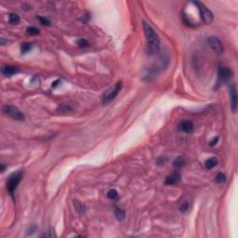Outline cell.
<instances>
[{
    "mask_svg": "<svg viewBox=\"0 0 238 238\" xmlns=\"http://www.w3.org/2000/svg\"><path fill=\"white\" fill-rule=\"evenodd\" d=\"M142 26H143L145 36H146L148 55L154 56V55H155L156 53L159 52V49H160L159 36L155 33V31L153 29V27L151 25H149L146 21L142 22Z\"/></svg>",
    "mask_w": 238,
    "mask_h": 238,
    "instance_id": "6da1fadb",
    "label": "cell"
},
{
    "mask_svg": "<svg viewBox=\"0 0 238 238\" xmlns=\"http://www.w3.org/2000/svg\"><path fill=\"white\" fill-rule=\"evenodd\" d=\"M23 176V172L22 170H18L14 173H12L10 176L8 177L7 181V190L8 192L12 195L16 191L18 185L20 184L21 178Z\"/></svg>",
    "mask_w": 238,
    "mask_h": 238,
    "instance_id": "7a4b0ae2",
    "label": "cell"
},
{
    "mask_svg": "<svg viewBox=\"0 0 238 238\" xmlns=\"http://www.w3.org/2000/svg\"><path fill=\"white\" fill-rule=\"evenodd\" d=\"M122 89V82L118 81L116 84H115L112 86L109 87V89L104 92L103 95V103H108L111 101H112L119 93V91Z\"/></svg>",
    "mask_w": 238,
    "mask_h": 238,
    "instance_id": "3957f363",
    "label": "cell"
},
{
    "mask_svg": "<svg viewBox=\"0 0 238 238\" xmlns=\"http://www.w3.org/2000/svg\"><path fill=\"white\" fill-rule=\"evenodd\" d=\"M233 73L232 69H230L226 66H220L219 68V71H218V86L230 81L233 78Z\"/></svg>",
    "mask_w": 238,
    "mask_h": 238,
    "instance_id": "277c9868",
    "label": "cell"
},
{
    "mask_svg": "<svg viewBox=\"0 0 238 238\" xmlns=\"http://www.w3.org/2000/svg\"><path fill=\"white\" fill-rule=\"evenodd\" d=\"M3 112H4V114H6L7 116H10L11 118H13L15 120L22 121L25 118L23 112L19 108L13 105H5L3 107Z\"/></svg>",
    "mask_w": 238,
    "mask_h": 238,
    "instance_id": "5b68a950",
    "label": "cell"
},
{
    "mask_svg": "<svg viewBox=\"0 0 238 238\" xmlns=\"http://www.w3.org/2000/svg\"><path fill=\"white\" fill-rule=\"evenodd\" d=\"M195 4H196V7L199 10V13H200V17H201V20L205 22V23H210L212 22L213 21V14L212 12L207 8L205 7V5L201 2H197L195 1Z\"/></svg>",
    "mask_w": 238,
    "mask_h": 238,
    "instance_id": "8992f818",
    "label": "cell"
},
{
    "mask_svg": "<svg viewBox=\"0 0 238 238\" xmlns=\"http://www.w3.org/2000/svg\"><path fill=\"white\" fill-rule=\"evenodd\" d=\"M207 42H208L210 47H211L216 53L221 54V53L224 51V47H223L221 41H220L219 38H217V37H215V36H210V37H208Z\"/></svg>",
    "mask_w": 238,
    "mask_h": 238,
    "instance_id": "52a82bcc",
    "label": "cell"
},
{
    "mask_svg": "<svg viewBox=\"0 0 238 238\" xmlns=\"http://www.w3.org/2000/svg\"><path fill=\"white\" fill-rule=\"evenodd\" d=\"M230 99H231V108L233 112H235L237 108V93H236L235 86L233 85L230 86Z\"/></svg>",
    "mask_w": 238,
    "mask_h": 238,
    "instance_id": "ba28073f",
    "label": "cell"
},
{
    "mask_svg": "<svg viewBox=\"0 0 238 238\" xmlns=\"http://www.w3.org/2000/svg\"><path fill=\"white\" fill-rule=\"evenodd\" d=\"M179 129L181 131H182L184 133H191L194 130V125L191 121L184 120V121H181L180 123Z\"/></svg>",
    "mask_w": 238,
    "mask_h": 238,
    "instance_id": "9c48e42d",
    "label": "cell"
},
{
    "mask_svg": "<svg viewBox=\"0 0 238 238\" xmlns=\"http://www.w3.org/2000/svg\"><path fill=\"white\" fill-rule=\"evenodd\" d=\"M2 73L6 77H12L19 73V68L12 65H7L2 67Z\"/></svg>",
    "mask_w": 238,
    "mask_h": 238,
    "instance_id": "30bf717a",
    "label": "cell"
},
{
    "mask_svg": "<svg viewBox=\"0 0 238 238\" xmlns=\"http://www.w3.org/2000/svg\"><path fill=\"white\" fill-rule=\"evenodd\" d=\"M181 180V175L180 173L178 172H174L172 173L171 175H169V176H168L166 178V181L165 182L168 185H174V184H176L180 181Z\"/></svg>",
    "mask_w": 238,
    "mask_h": 238,
    "instance_id": "8fae6325",
    "label": "cell"
},
{
    "mask_svg": "<svg viewBox=\"0 0 238 238\" xmlns=\"http://www.w3.org/2000/svg\"><path fill=\"white\" fill-rule=\"evenodd\" d=\"M73 206H74V208H76V210L79 213V214L83 215V214H85V213H86V206L83 203L79 202L78 200H74V201H73Z\"/></svg>",
    "mask_w": 238,
    "mask_h": 238,
    "instance_id": "7c38bea8",
    "label": "cell"
},
{
    "mask_svg": "<svg viewBox=\"0 0 238 238\" xmlns=\"http://www.w3.org/2000/svg\"><path fill=\"white\" fill-rule=\"evenodd\" d=\"M217 165H218V159L216 157H211L205 162V167L207 169H212Z\"/></svg>",
    "mask_w": 238,
    "mask_h": 238,
    "instance_id": "4fadbf2b",
    "label": "cell"
},
{
    "mask_svg": "<svg viewBox=\"0 0 238 238\" xmlns=\"http://www.w3.org/2000/svg\"><path fill=\"white\" fill-rule=\"evenodd\" d=\"M32 48H33V44L32 43L24 42V43H22L21 45V53H23V54L29 52Z\"/></svg>",
    "mask_w": 238,
    "mask_h": 238,
    "instance_id": "5bb4252c",
    "label": "cell"
},
{
    "mask_svg": "<svg viewBox=\"0 0 238 238\" xmlns=\"http://www.w3.org/2000/svg\"><path fill=\"white\" fill-rule=\"evenodd\" d=\"M115 216L116 218L118 220H123L125 219V216H126V214H125V211L120 209V208H116L115 210Z\"/></svg>",
    "mask_w": 238,
    "mask_h": 238,
    "instance_id": "9a60e30c",
    "label": "cell"
},
{
    "mask_svg": "<svg viewBox=\"0 0 238 238\" xmlns=\"http://www.w3.org/2000/svg\"><path fill=\"white\" fill-rule=\"evenodd\" d=\"M107 197L110 200H116L118 197V193L116 189H111L107 193Z\"/></svg>",
    "mask_w": 238,
    "mask_h": 238,
    "instance_id": "2e32d148",
    "label": "cell"
},
{
    "mask_svg": "<svg viewBox=\"0 0 238 238\" xmlns=\"http://www.w3.org/2000/svg\"><path fill=\"white\" fill-rule=\"evenodd\" d=\"M9 22H10L11 24H19V22H20V17H19V15L14 14V13L9 14Z\"/></svg>",
    "mask_w": 238,
    "mask_h": 238,
    "instance_id": "e0dca14e",
    "label": "cell"
},
{
    "mask_svg": "<svg viewBox=\"0 0 238 238\" xmlns=\"http://www.w3.org/2000/svg\"><path fill=\"white\" fill-rule=\"evenodd\" d=\"M26 32L27 34H31V35H36V34H39L40 31L37 29L36 27H34V26H31V27H28L26 29Z\"/></svg>",
    "mask_w": 238,
    "mask_h": 238,
    "instance_id": "ac0fdd59",
    "label": "cell"
},
{
    "mask_svg": "<svg viewBox=\"0 0 238 238\" xmlns=\"http://www.w3.org/2000/svg\"><path fill=\"white\" fill-rule=\"evenodd\" d=\"M215 181L218 183H222V182H224L225 181H226V176H225L223 173H219L216 176V178H215Z\"/></svg>",
    "mask_w": 238,
    "mask_h": 238,
    "instance_id": "d6986e66",
    "label": "cell"
},
{
    "mask_svg": "<svg viewBox=\"0 0 238 238\" xmlns=\"http://www.w3.org/2000/svg\"><path fill=\"white\" fill-rule=\"evenodd\" d=\"M77 45H78L79 47H86L89 46L90 44H89V42H87L86 39H85V38H80V39L77 40Z\"/></svg>",
    "mask_w": 238,
    "mask_h": 238,
    "instance_id": "ffe728a7",
    "label": "cell"
},
{
    "mask_svg": "<svg viewBox=\"0 0 238 238\" xmlns=\"http://www.w3.org/2000/svg\"><path fill=\"white\" fill-rule=\"evenodd\" d=\"M37 19L39 20V21L41 22V24H43V25H46V26L51 25V21H49L47 18H44V17L38 16V17H37Z\"/></svg>",
    "mask_w": 238,
    "mask_h": 238,
    "instance_id": "44dd1931",
    "label": "cell"
},
{
    "mask_svg": "<svg viewBox=\"0 0 238 238\" xmlns=\"http://www.w3.org/2000/svg\"><path fill=\"white\" fill-rule=\"evenodd\" d=\"M184 165V160H183V158H181V157H178L176 160L174 161V166L175 167H181V166H183Z\"/></svg>",
    "mask_w": 238,
    "mask_h": 238,
    "instance_id": "7402d4cb",
    "label": "cell"
},
{
    "mask_svg": "<svg viewBox=\"0 0 238 238\" xmlns=\"http://www.w3.org/2000/svg\"><path fill=\"white\" fill-rule=\"evenodd\" d=\"M189 207H190L189 203H188V202H184V203L181 206L180 210H181L182 213H185V212H187L188 210H189Z\"/></svg>",
    "mask_w": 238,
    "mask_h": 238,
    "instance_id": "603a6c76",
    "label": "cell"
},
{
    "mask_svg": "<svg viewBox=\"0 0 238 238\" xmlns=\"http://www.w3.org/2000/svg\"><path fill=\"white\" fill-rule=\"evenodd\" d=\"M56 234L54 233L53 231H47V233H43L42 234V237H49V238H52V237H55Z\"/></svg>",
    "mask_w": 238,
    "mask_h": 238,
    "instance_id": "cb8c5ba5",
    "label": "cell"
},
{
    "mask_svg": "<svg viewBox=\"0 0 238 238\" xmlns=\"http://www.w3.org/2000/svg\"><path fill=\"white\" fill-rule=\"evenodd\" d=\"M219 139H220L219 137H215L214 139H213V140H212V141L209 142V145H210V146H215V145L218 143V142H219Z\"/></svg>",
    "mask_w": 238,
    "mask_h": 238,
    "instance_id": "d4e9b609",
    "label": "cell"
},
{
    "mask_svg": "<svg viewBox=\"0 0 238 238\" xmlns=\"http://www.w3.org/2000/svg\"><path fill=\"white\" fill-rule=\"evenodd\" d=\"M5 168H6V167H5V164H4V163H2V164H1V171H2V172H4Z\"/></svg>",
    "mask_w": 238,
    "mask_h": 238,
    "instance_id": "484cf974",
    "label": "cell"
}]
</instances>
